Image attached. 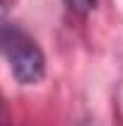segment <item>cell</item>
Masks as SVG:
<instances>
[{"label":"cell","mask_w":123,"mask_h":126,"mask_svg":"<svg viewBox=\"0 0 123 126\" xmlns=\"http://www.w3.org/2000/svg\"><path fill=\"white\" fill-rule=\"evenodd\" d=\"M82 126H94V124H82Z\"/></svg>","instance_id":"3"},{"label":"cell","mask_w":123,"mask_h":126,"mask_svg":"<svg viewBox=\"0 0 123 126\" xmlns=\"http://www.w3.org/2000/svg\"><path fill=\"white\" fill-rule=\"evenodd\" d=\"M94 2H97V0H65V5H68L73 12H77V15H87L94 7Z\"/></svg>","instance_id":"2"},{"label":"cell","mask_w":123,"mask_h":126,"mask_svg":"<svg viewBox=\"0 0 123 126\" xmlns=\"http://www.w3.org/2000/svg\"><path fill=\"white\" fill-rule=\"evenodd\" d=\"M0 56L19 85H39L46 78V56L41 46L15 22H0Z\"/></svg>","instance_id":"1"}]
</instances>
